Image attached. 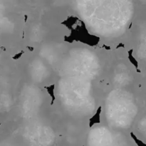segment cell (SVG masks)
I'll list each match as a JSON object with an SVG mask.
<instances>
[{
  "label": "cell",
  "instance_id": "obj_1",
  "mask_svg": "<svg viewBox=\"0 0 146 146\" xmlns=\"http://www.w3.org/2000/svg\"><path fill=\"white\" fill-rule=\"evenodd\" d=\"M101 111H102V108L101 106L98 107V108L97 109L96 113L91 117L89 119V126L92 127L93 125H96V124H98L101 123Z\"/></svg>",
  "mask_w": 146,
  "mask_h": 146
},
{
  "label": "cell",
  "instance_id": "obj_2",
  "mask_svg": "<svg viewBox=\"0 0 146 146\" xmlns=\"http://www.w3.org/2000/svg\"><path fill=\"white\" fill-rule=\"evenodd\" d=\"M46 90L47 93H48V95L51 96V105H53L56 100V96H55V94H54V90H55V85L54 84H51V85L48 86H45L44 87Z\"/></svg>",
  "mask_w": 146,
  "mask_h": 146
},
{
  "label": "cell",
  "instance_id": "obj_3",
  "mask_svg": "<svg viewBox=\"0 0 146 146\" xmlns=\"http://www.w3.org/2000/svg\"><path fill=\"white\" fill-rule=\"evenodd\" d=\"M128 59H129V61H131V64H132L134 66H135V68H136L137 71H138V61H137L136 59L133 56V50H130V51H128Z\"/></svg>",
  "mask_w": 146,
  "mask_h": 146
},
{
  "label": "cell",
  "instance_id": "obj_4",
  "mask_svg": "<svg viewBox=\"0 0 146 146\" xmlns=\"http://www.w3.org/2000/svg\"><path fill=\"white\" fill-rule=\"evenodd\" d=\"M131 136H132V138H133L134 141H135V142H137L136 143H137V145H138V146H145V144H144L141 141H140V140H138V138H137V137L135 136V135H134V134L133 133H131Z\"/></svg>",
  "mask_w": 146,
  "mask_h": 146
},
{
  "label": "cell",
  "instance_id": "obj_5",
  "mask_svg": "<svg viewBox=\"0 0 146 146\" xmlns=\"http://www.w3.org/2000/svg\"><path fill=\"white\" fill-rule=\"evenodd\" d=\"M23 53H24V52H23V51H21V53H19L18 54H17V55L14 56V58H15V59H17V58H19V57L21 56V54H22Z\"/></svg>",
  "mask_w": 146,
  "mask_h": 146
}]
</instances>
